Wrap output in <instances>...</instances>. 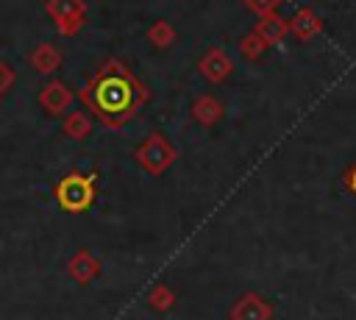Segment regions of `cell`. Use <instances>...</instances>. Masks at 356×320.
I'll list each match as a JSON object with an SVG mask.
<instances>
[{"mask_svg": "<svg viewBox=\"0 0 356 320\" xmlns=\"http://www.w3.org/2000/svg\"><path fill=\"white\" fill-rule=\"evenodd\" d=\"M78 100L100 125L117 131L150 100V89L131 72L122 58L111 56L89 75L78 92Z\"/></svg>", "mask_w": 356, "mask_h": 320, "instance_id": "obj_1", "label": "cell"}, {"mask_svg": "<svg viewBox=\"0 0 356 320\" xmlns=\"http://www.w3.org/2000/svg\"><path fill=\"white\" fill-rule=\"evenodd\" d=\"M95 184H97L95 173H67L56 184L53 192H56V200L64 211L81 214V211L92 209V203H95Z\"/></svg>", "mask_w": 356, "mask_h": 320, "instance_id": "obj_2", "label": "cell"}, {"mask_svg": "<svg viewBox=\"0 0 356 320\" xmlns=\"http://www.w3.org/2000/svg\"><path fill=\"white\" fill-rule=\"evenodd\" d=\"M178 159V147L159 131L147 134L136 147H134V161L147 173V175H164Z\"/></svg>", "mask_w": 356, "mask_h": 320, "instance_id": "obj_3", "label": "cell"}, {"mask_svg": "<svg viewBox=\"0 0 356 320\" xmlns=\"http://www.w3.org/2000/svg\"><path fill=\"white\" fill-rule=\"evenodd\" d=\"M44 11L61 36H78L86 25L89 6L86 0H44Z\"/></svg>", "mask_w": 356, "mask_h": 320, "instance_id": "obj_4", "label": "cell"}, {"mask_svg": "<svg viewBox=\"0 0 356 320\" xmlns=\"http://www.w3.org/2000/svg\"><path fill=\"white\" fill-rule=\"evenodd\" d=\"M39 106L47 117H64L70 111V106L75 103V92L64 83V81H47L42 89H39Z\"/></svg>", "mask_w": 356, "mask_h": 320, "instance_id": "obj_5", "label": "cell"}, {"mask_svg": "<svg viewBox=\"0 0 356 320\" xmlns=\"http://www.w3.org/2000/svg\"><path fill=\"white\" fill-rule=\"evenodd\" d=\"M197 72L209 81V83H222L231 72H234V58L228 56L225 47H209L200 61H197Z\"/></svg>", "mask_w": 356, "mask_h": 320, "instance_id": "obj_6", "label": "cell"}, {"mask_svg": "<svg viewBox=\"0 0 356 320\" xmlns=\"http://www.w3.org/2000/svg\"><path fill=\"white\" fill-rule=\"evenodd\" d=\"M228 320H273V306L259 292H245L234 301Z\"/></svg>", "mask_w": 356, "mask_h": 320, "instance_id": "obj_7", "label": "cell"}, {"mask_svg": "<svg viewBox=\"0 0 356 320\" xmlns=\"http://www.w3.org/2000/svg\"><path fill=\"white\" fill-rule=\"evenodd\" d=\"M100 270H103V262H100V256H95L92 250H78V253H72L70 256V262H67V275L72 278V281H78V284H92L97 275H100Z\"/></svg>", "mask_w": 356, "mask_h": 320, "instance_id": "obj_8", "label": "cell"}, {"mask_svg": "<svg viewBox=\"0 0 356 320\" xmlns=\"http://www.w3.org/2000/svg\"><path fill=\"white\" fill-rule=\"evenodd\" d=\"M253 33L267 45V47H275V45H281L286 36H289V19H284L281 14H264V17H259L256 19V25H253Z\"/></svg>", "mask_w": 356, "mask_h": 320, "instance_id": "obj_9", "label": "cell"}, {"mask_svg": "<svg viewBox=\"0 0 356 320\" xmlns=\"http://www.w3.org/2000/svg\"><path fill=\"white\" fill-rule=\"evenodd\" d=\"M189 114H192V120H195L197 125L214 128V125L225 117V106H222V100L214 97V95H197V97L192 100Z\"/></svg>", "mask_w": 356, "mask_h": 320, "instance_id": "obj_10", "label": "cell"}, {"mask_svg": "<svg viewBox=\"0 0 356 320\" xmlns=\"http://www.w3.org/2000/svg\"><path fill=\"white\" fill-rule=\"evenodd\" d=\"M317 33H323V19L314 14V8L303 6L289 17V36L298 42H312Z\"/></svg>", "mask_w": 356, "mask_h": 320, "instance_id": "obj_11", "label": "cell"}, {"mask_svg": "<svg viewBox=\"0 0 356 320\" xmlns=\"http://www.w3.org/2000/svg\"><path fill=\"white\" fill-rule=\"evenodd\" d=\"M61 61H64L61 50H58L56 45H50V42H42V45H36V47L28 53V64H31L39 75H53V72L61 67Z\"/></svg>", "mask_w": 356, "mask_h": 320, "instance_id": "obj_12", "label": "cell"}, {"mask_svg": "<svg viewBox=\"0 0 356 320\" xmlns=\"http://www.w3.org/2000/svg\"><path fill=\"white\" fill-rule=\"evenodd\" d=\"M92 128H95V117H92L89 111L75 109V111H67V114L61 117V131H64V136H70V139H86V136L92 134Z\"/></svg>", "mask_w": 356, "mask_h": 320, "instance_id": "obj_13", "label": "cell"}, {"mask_svg": "<svg viewBox=\"0 0 356 320\" xmlns=\"http://www.w3.org/2000/svg\"><path fill=\"white\" fill-rule=\"evenodd\" d=\"M175 28L167 22V19H156L150 28H147V42L153 45V47H159V50H167V47H172L175 45Z\"/></svg>", "mask_w": 356, "mask_h": 320, "instance_id": "obj_14", "label": "cell"}, {"mask_svg": "<svg viewBox=\"0 0 356 320\" xmlns=\"http://www.w3.org/2000/svg\"><path fill=\"white\" fill-rule=\"evenodd\" d=\"M145 301H147V306L153 312H170L175 306V292L167 284H156V287H150V292H147Z\"/></svg>", "mask_w": 356, "mask_h": 320, "instance_id": "obj_15", "label": "cell"}, {"mask_svg": "<svg viewBox=\"0 0 356 320\" xmlns=\"http://www.w3.org/2000/svg\"><path fill=\"white\" fill-rule=\"evenodd\" d=\"M264 50H267V45L250 31V33H245L242 39H239V53H242V58H248V61H256V58H261L264 56Z\"/></svg>", "mask_w": 356, "mask_h": 320, "instance_id": "obj_16", "label": "cell"}, {"mask_svg": "<svg viewBox=\"0 0 356 320\" xmlns=\"http://www.w3.org/2000/svg\"><path fill=\"white\" fill-rule=\"evenodd\" d=\"M281 3H284V0H242V6H245L250 14H256V17H264V14L278 11Z\"/></svg>", "mask_w": 356, "mask_h": 320, "instance_id": "obj_17", "label": "cell"}, {"mask_svg": "<svg viewBox=\"0 0 356 320\" xmlns=\"http://www.w3.org/2000/svg\"><path fill=\"white\" fill-rule=\"evenodd\" d=\"M14 83H17V70L0 58V97H6L14 89Z\"/></svg>", "mask_w": 356, "mask_h": 320, "instance_id": "obj_18", "label": "cell"}, {"mask_svg": "<svg viewBox=\"0 0 356 320\" xmlns=\"http://www.w3.org/2000/svg\"><path fill=\"white\" fill-rule=\"evenodd\" d=\"M345 186H348V189H350V192L356 195V164L345 170Z\"/></svg>", "mask_w": 356, "mask_h": 320, "instance_id": "obj_19", "label": "cell"}]
</instances>
